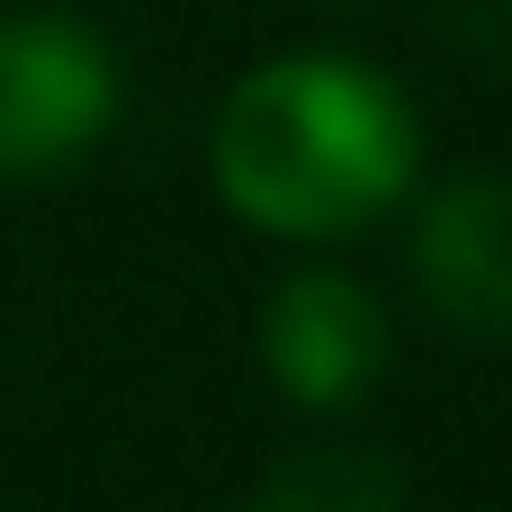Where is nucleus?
<instances>
[{
    "label": "nucleus",
    "instance_id": "39448f33",
    "mask_svg": "<svg viewBox=\"0 0 512 512\" xmlns=\"http://www.w3.org/2000/svg\"><path fill=\"white\" fill-rule=\"evenodd\" d=\"M243 512H405V477L378 450H297L252 486Z\"/></svg>",
    "mask_w": 512,
    "mask_h": 512
},
{
    "label": "nucleus",
    "instance_id": "7ed1b4c3",
    "mask_svg": "<svg viewBox=\"0 0 512 512\" xmlns=\"http://www.w3.org/2000/svg\"><path fill=\"white\" fill-rule=\"evenodd\" d=\"M261 360L288 405L342 414L387 378V306L351 270H297L261 315Z\"/></svg>",
    "mask_w": 512,
    "mask_h": 512
},
{
    "label": "nucleus",
    "instance_id": "20e7f679",
    "mask_svg": "<svg viewBox=\"0 0 512 512\" xmlns=\"http://www.w3.org/2000/svg\"><path fill=\"white\" fill-rule=\"evenodd\" d=\"M414 288L450 333L512 342V180H459L423 207Z\"/></svg>",
    "mask_w": 512,
    "mask_h": 512
},
{
    "label": "nucleus",
    "instance_id": "f257e3e1",
    "mask_svg": "<svg viewBox=\"0 0 512 512\" xmlns=\"http://www.w3.org/2000/svg\"><path fill=\"white\" fill-rule=\"evenodd\" d=\"M423 126L405 90L351 54H279L234 81L216 117V189L243 225L288 243H342L378 225L414 180Z\"/></svg>",
    "mask_w": 512,
    "mask_h": 512
},
{
    "label": "nucleus",
    "instance_id": "f03ea898",
    "mask_svg": "<svg viewBox=\"0 0 512 512\" xmlns=\"http://www.w3.org/2000/svg\"><path fill=\"white\" fill-rule=\"evenodd\" d=\"M117 117V54L72 9L0 18V180H45L81 162Z\"/></svg>",
    "mask_w": 512,
    "mask_h": 512
}]
</instances>
